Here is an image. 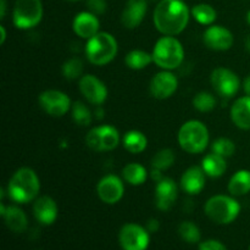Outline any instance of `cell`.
I'll return each mask as SVG.
<instances>
[{
  "label": "cell",
  "instance_id": "6da1fadb",
  "mask_svg": "<svg viewBox=\"0 0 250 250\" xmlns=\"http://www.w3.org/2000/svg\"><path fill=\"white\" fill-rule=\"evenodd\" d=\"M190 11L183 0H161L153 12L155 28L163 36H178L189 22Z\"/></svg>",
  "mask_w": 250,
  "mask_h": 250
},
{
  "label": "cell",
  "instance_id": "7a4b0ae2",
  "mask_svg": "<svg viewBox=\"0 0 250 250\" xmlns=\"http://www.w3.org/2000/svg\"><path fill=\"white\" fill-rule=\"evenodd\" d=\"M41 181L31 167H20L14 172L6 187L10 199L19 204L34 202L39 197Z\"/></svg>",
  "mask_w": 250,
  "mask_h": 250
},
{
  "label": "cell",
  "instance_id": "3957f363",
  "mask_svg": "<svg viewBox=\"0 0 250 250\" xmlns=\"http://www.w3.org/2000/svg\"><path fill=\"white\" fill-rule=\"evenodd\" d=\"M151 54L154 63L161 70H176L185 61V49L182 43L173 36H163L159 38Z\"/></svg>",
  "mask_w": 250,
  "mask_h": 250
},
{
  "label": "cell",
  "instance_id": "277c9868",
  "mask_svg": "<svg viewBox=\"0 0 250 250\" xmlns=\"http://www.w3.org/2000/svg\"><path fill=\"white\" fill-rule=\"evenodd\" d=\"M119 44L115 37L107 32H98L84 45V54L92 65L105 66L117 55Z\"/></svg>",
  "mask_w": 250,
  "mask_h": 250
},
{
  "label": "cell",
  "instance_id": "5b68a950",
  "mask_svg": "<svg viewBox=\"0 0 250 250\" xmlns=\"http://www.w3.org/2000/svg\"><path fill=\"white\" fill-rule=\"evenodd\" d=\"M177 141L186 153L200 154L209 146V129L204 122L199 120H189L181 126Z\"/></svg>",
  "mask_w": 250,
  "mask_h": 250
},
{
  "label": "cell",
  "instance_id": "8992f818",
  "mask_svg": "<svg viewBox=\"0 0 250 250\" xmlns=\"http://www.w3.org/2000/svg\"><path fill=\"white\" fill-rule=\"evenodd\" d=\"M241 204L233 195L217 194L209 198L204 205V212L209 220L217 225H229L241 214Z\"/></svg>",
  "mask_w": 250,
  "mask_h": 250
},
{
  "label": "cell",
  "instance_id": "52a82bcc",
  "mask_svg": "<svg viewBox=\"0 0 250 250\" xmlns=\"http://www.w3.org/2000/svg\"><path fill=\"white\" fill-rule=\"evenodd\" d=\"M42 0H16L12 9V23L19 29H31L43 19Z\"/></svg>",
  "mask_w": 250,
  "mask_h": 250
},
{
  "label": "cell",
  "instance_id": "ba28073f",
  "mask_svg": "<svg viewBox=\"0 0 250 250\" xmlns=\"http://www.w3.org/2000/svg\"><path fill=\"white\" fill-rule=\"evenodd\" d=\"M85 144L94 151H111L120 144V133L111 125L94 127L85 136Z\"/></svg>",
  "mask_w": 250,
  "mask_h": 250
},
{
  "label": "cell",
  "instance_id": "9c48e42d",
  "mask_svg": "<svg viewBox=\"0 0 250 250\" xmlns=\"http://www.w3.org/2000/svg\"><path fill=\"white\" fill-rule=\"evenodd\" d=\"M119 243L122 250H146L150 244V233L142 225L129 222L120 229Z\"/></svg>",
  "mask_w": 250,
  "mask_h": 250
},
{
  "label": "cell",
  "instance_id": "30bf717a",
  "mask_svg": "<svg viewBox=\"0 0 250 250\" xmlns=\"http://www.w3.org/2000/svg\"><path fill=\"white\" fill-rule=\"evenodd\" d=\"M210 83L221 98L231 99L238 93L242 83L238 75L227 67H216L210 75Z\"/></svg>",
  "mask_w": 250,
  "mask_h": 250
},
{
  "label": "cell",
  "instance_id": "8fae6325",
  "mask_svg": "<svg viewBox=\"0 0 250 250\" xmlns=\"http://www.w3.org/2000/svg\"><path fill=\"white\" fill-rule=\"evenodd\" d=\"M39 106L45 114L53 117H62L72 107L70 97L58 89L44 90L38 97Z\"/></svg>",
  "mask_w": 250,
  "mask_h": 250
},
{
  "label": "cell",
  "instance_id": "7c38bea8",
  "mask_svg": "<svg viewBox=\"0 0 250 250\" xmlns=\"http://www.w3.org/2000/svg\"><path fill=\"white\" fill-rule=\"evenodd\" d=\"M81 94L89 104L103 105L107 98V88L102 80L94 75H83L78 83Z\"/></svg>",
  "mask_w": 250,
  "mask_h": 250
},
{
  "label": "cell",
  "instance_id": "4fadbf2b",
  "mask_svg": "<svg viewBox=\"0 0 250 250\" xmlns=\"http://www.w3.org/2000/svg\"><path fill=\"white\" fill-rule=\"evenodd\" d=\"M178 88V78L171 71L163 70L154 75L149 84L151 97L158 100H165L172 97Z\"/></svg>",
  "mask_w": 250,
  "mask_h": 250
},
{
  "label": "cell",
  "instance_id": "5bb4252c",
  "mask_svg": "<svg viewBox=\"0 0 250 250\" xmlns=\"http://www.w3.org/2000/svg\"><path fill=\"white\" fill-rule=\"evenodd\" d=\"M97 194L105 204H117L125 194L124 181L115 175L104 176L97 185Z\"/></svg>",
  "mask_w": 250,
  "mask_h": 250
},
{
  "label": "cell",
  "instance_id": "9a60e30c",
  "mask_svg": "<svg viewBox=\"0 0 250 250\" xmlns=\"http://www.w3.org/2000/svg\"><path fill=\"white\" fill-rule=\"evenodd\" d=\"M204 44L215 51H226L232 48L234 43L233 33L229 28L219 24H211L203 34Z\"/></svg>",
  "mask_w": 250,
  "mask_h": 250
},
{
  "label": "cell",
  "instance_id": "2e32d148",
  "mask_svg": "<svg viewBox=\"0 0 250 250\" xmlns=\"http://www.w3.org/2000/svg\"><path fill=\"white\" fill-rule=\"evenodd\" d=\"M178 197V186L172 178L164 177L155 185V207L160 211L172 209Z\"/></svg>",
  "mask_w": 250,
  "mask_h": 250
},
{
  "label": "cell",
  "instance_id": "e0dca14e",
  "mask_svg": "<svg viewBox=\"0 0 250 250\" xmlns=\"http://www.w3.org/2000/svg\"><path fill=\"white\" fill-rule=\"evenodd\" d=\"M148 10L146 0H127L121 14V23L125 28L134 29L139 27Z\"/></svg>",
  "mask_w": 250,
  "mask_h": 250
},
{
  "label": "cell",
  "instance_id": "ac0fdd59",
  "mask_svg": "<svg viewBox=\"0 0 250 250\" xmlns=\"http://www.w3.org/2000/svg\"><path fill=\"white\" fill-rule=\"evenodd\" d=\"M33 215L41 225L50 226L58 219V204L49 195H41L33 203Z\"/></svg>",
  "mask_w": 250,
  "mask_h": 250
},
{
  "label": "cell",
  "instance_id": "d6986e66",
  "mask_svg": "<svg viewBox=\"0 0 250 250\" xmlns=\"http://www.w3.org/2000/svg\"><path fill=\"white\" fill-rule=\"evenodd\" d=\"M72 28L76 36L88 41L99 32L100 21L97 15L90 11H82L77 14L73 19Z\"/></svg>",
  "mask_w": 250,
  "mask_h": 250
},
{
  "label": "cell",
  "instance_id": "ffe728a7",
  "mask_svg": "<svg viewBox=\"0 0 250 250\" xmlns=\"http://www.w3.org/2000/svg\"><path fill=\"white\" fill-rule=\"evenodd\" d=\"M205 175L202 166H190L183 172L180 186L188 195H198L205 187Z\"/></svg>",
  "mask_w": 250,
  "mask_h": 250
},
{
  "label": "cell",
  "instance_id": "44dd1931",
  "mask_svg": "<svg viewBox=\"0 0 250 250\" xmlns=\"http://www.w3.org/2000/svg\"><path fill=\"white\" fill-rule=\"evenodd\" d=\"M229 116L237 128L250 131V95H243L232 104Z\"/></svg>",
  "mask_w": 250,
  "mask_h": 250
},
{
  "label": "cell",
  "instance_id": "7402d4cb",
  "mask_svg": "<svg viewBox=\"0 0 250 250\" xmlns=\"http://www.w3.org/2000/svg\"><path fill=\"white\" fill-rule=\"evenodd\" d=\"M1 216L7 229L15 233H23L28 229V219L26 212L16 205L7 207Z\"/></svg>",
  "mask_w": 250,
  "mask_h": 250
},
{
  "label": "cell",
  "instance_id": "603a6c76",
  "mask_svg": "<svg viewBox=\"0 0 250 250\" xmlns=\"http://www.w3.org/2000/svg\"><path fill=\"white\" fill-rule=\"evenodd\" d=\"M202 168L204 170L207 177L210 178H219L226 172L227 163L226 159L217 155L215 153H210L205 155L202 160Z\"/></svg>",
  "mask_w": 250,
  "mask_h": 250
},
{
  "label": "cell",
  "instance_id": "cb8c5ba5",
  "mask_svg": "<svg viewBox=\"0 0 250 250\" xmlns=\"http://www.w3.org/2000/svg\"><path fill=\"white\" fill-rule=\"evenodd\" d=\"M229 193L233 197H243L250 193V171L238 170L229 178L227 186Z\"/></svg>",
  "mask_w": 250,
  "mask_h": 250
},
{
  "label": "cell",
  "instance_id": "d4e9b609",
  "mask_svg": "<svg viewBox=\"0 0 250 250\" xmlns=\"http://www.w3.org/2000/svg\"><path fill=\"white\" fill-rule=\"evenodd\" d=\"M122 144H124L125 149L131 154H141L148 146V138L143 132L132 129V131L125 133L124 138H122Z\"/></svg>",
  "mask_w": 250,
  "mask_h": 250
},
{
  "label": "cell",
  "instance_id": "484cf974",
  "mask_svg": "<svg viewBox=\"0 0 250 250\" xmlns=\"http://www.w3.org/2000/svg\"><path fill=\"white\" fill-rule=\"evenodd\" d=\"M151 62H154L153 54L142 50V49H133L125 56L126 66L134 71L143 70V68L148 67Z\"/></svg>",
  "mask_w": 250,
  "mask_h": 250
},
{
  "label": "cell",
  "instance_id": "4316f807",
  "mask_svg": "<svg viewBox=\"0 0 250 250\" xmlns=\"http://www.w3.org/2000/svg\"><path fill=\"white\" fill-rule=\"evenodd\" d=\"M122 177L128 185L142 186L148 178V172L141 164L129 163L122 168Z\"/></svg>",
  "mask_w": 250,
  "mask_h": 250
},
{
  "label": "cell",
  "instance_id": "83f0119b",
  "mask_svg": "<svg viewBox=\"0 0 250 250\" xmlns=\"http://www.w3.org/2000/svg\"><path fill=\"white\" fill-rule=\"evenodd\" d=\"M190 15L194 17L198 23L204 24V26H211L217 19V12L215 7L207 2L194 5L190 10Z\"/></svg>",
  "mask_w": 250,
  "mask_h": 250
},
{
  "label": "cell",
  "instance_id": "f1b7e54d",
  "mask_svg": "<svg viewBox=\"0 0 250 250\" xmlns=\"http://www.w3.org/2000/svg\"><path fill=\"white\" fill-rule=\"evenodd\" d=\"M178 236L183 242L188 244H197L202 239V232L198 225L192 221H182L178 225Z\"/></svg>",
  "mask_w": 250,
  "mask_h": 250
},
{
  "label": "cell",
  "instance_id": "f546056e",
  "mask_svg": "<svg viewBox=\"0 0 250 250\" xmlns=\"http://www.w3.org/2000/svg\"><path fill=\"white\" fill-rule=\"evenodd\" d=\"M71 114H72L73 121H75V124L78 125V126L88 127L92 124L93 112L90 111L89 107H88L83 102L72 103Z\"/></svg>",
  "mask_w": 250,
  "mask_h": 250
},
{
  "label": "cell",
  "instance_id": "4dcf8cb0",
  "mask_svg": "<svg viewBox=\"0 0 250 250\" xmlns=\"http://www.w3.org/2000/svg\"><path fill=\"white\" fill-rule=\"evenodd\" d=\"M83 70H84V63H83L82 59L77 58V56L66 60L61 67L63 77L68 81L80 80L83 76Z\"/></svg>",
  "mask_w": 250,
  "mask_h": 250
},
{
  "label": "cell",
  "instance_id": "1f68e13d",
  "mask_svg": "<svg viewBox=\"0 0 250 250\" xmlns=\"http://www.w3.org/2000/svg\"><path fill=\"white\" fill-rule=\"evenodd\" d=\"M175 160V151L170 148H164L153 156V159H151V167L160 171L168 170L173 165Z\"/></svg>",
  "mask_w": 250,
  "mask_h": 250
},
{
  "label": "cell",
  "instance_id": "d6a6232c",
  "mask_svg": "<svg viewBox=\"0 0 250 250\" xmlns=\"http://www.w3.org/2000/svg\"><path fill=\"white\" fill-rule=\"evenodd\" d=\"M192 104L195 110L199 112H210L216 107L217 100L214 97V94L210 92H203L197 93L192 100Z\"/></svg>",
  "mask_w": 250,
  "mask_h": 250
},
{
  "label": "cell",
  "instance_id": "836d02e7",
  "mask_svg": "<svg viewBox=\"0 0 250 250\" xmlns=\"http://www.w3.org/2000/svg\"><path fill=\"white\" fill-rule=\"evenodd\" d=\"M211 150L212 153L217 154L225 159L231 158L236 153V144L232 139L226 138V137H220L216 141L212 142Z\"/></svg>",
  "mask_w": 250,
  "mask_h": 250
},
{
  "label": "cell",
  "instance_id": "e575fe53",
  "mask_svg": "<svg viewBox=\"0 0 250 250\" xmlns=\"http://www.w3.org/2000/svg\"><path fill=\"white\" fill-rule=\"evenodd\" d=\"M88 11H90L94 15H103L107 10L106 0H85Z\"/></svg>",
  "mask_w": 250,
  "mask_h": 250
},
{
  "label": "cell",
  "instance_id": "d590c367",
  "mask_svg": "<svg viewBox=\"0 0 250 250\" xmlns=\"http://www.w3.org/2000/svg\"><path fill=\"white\" fill-rule=\"evenodd\" d=\"M198 250H227L226 246L216 239H207L199 244Z\"/></svg>",
  "mask_w": 250,
  "mask_h": 250
},
{
  "label": "cell",
  "instance_id": "8d00e7d4",
  "mask_svg": "<svg viewBox=\"0 0 250 250\" xmlns=\"http://www.w3.org/2000/svg\"><path fill=\"white\" fill-rule=\"evenodd\" d=\"M146 229H148L150 234L155 233V232H158L159 229H160V222H159V220L156 219H149L146 225Z\"/></svg>",
  "mask_w": 250,
  "mask_h": 250
},
{
  "label": "cell",
  "instance_id": "74e56055",
  "mask_svg": "<svg viewBox=\"0 0 250 250\" xmlns=\"http://www.w3.org/2000/svg\"><path fill=\"white\" fill-rule=\"evenodd\" d=\"M150 177L153 178L154 182H159V181H161L164 178V175H163V171L160 170H156V168H153L150 172Z\"/></svg>",
  "mask_w": 250,
  "mask_h": 250
},
{
  "label": "cell",
  "instance_id": "f35d334b",
  "mask_svg": "<svg viewBox=\"0 0 250 250\" xmlns=\"http://www.w3.org/2000/svg\"><path fill=\"white\" fill-rule=\"evenodd\" d=\"M242 87H243V90L244 93H246V95H250V73L246 78H244L243 83H242Z\"/></svg>",
  "mask_w": 250,
  "mask_h": 250
},
{
  "label": "cell",
  "instance_id": "ab89813d",
  "mask_svg": "<svg viewBox=\"0 0 250 250\" xmlns=\"http://www.w3.org/2000/svg\"><path fill=\"white\" fill-rule=\"evenodd\" d=\"M93 115H94V117L97 120L104 119V109L102 107V105H98V106L95 107V111Z\"/></svg>",
  "mask_w": 250,
  "mask_h": 250
},
{
  "label": "cell",
  "instance_id": "60d3db41",
  "mask_svg": "<svg viewBox=\"0 0 250 250\" xmlns=\"http://www.w3.org/2000/svg\"><path fill=\"white\" fill-rule=\"evenodd\" d=\"M6 15V0H0V19L4 20Z\"/></svg>",
  "mask_w": 250,
  "mask_h": 250
},
{
  "label": "cell",
  "instance_id": "b9f144b4",
  "mask_svg": "<svg viewBox=\"0 0 250 250\" xmlns=\"http://www.w3.org/2000/svg\"><path fill=\"white\" fill-rule=\"evenodd\" d=\"M183 207H185L186 212H188V214H190V212H192V210H193V208H194V204H193L192 200L188 199L187 202H185V205H183Z\"/></svg>",
  "mask_w": 250,
  "mask_h": 250
},
{
  "label": "cell",
  "instance_id": "7bdbcfd3",
  "mask_svg": "<svg viewBox=\"0 0 250 250\" xmlns=\"http://www.w3.org/2000/svg\"><path fill=\"white\" fill-rule=\"evenodd\" d=\"M0 33H1V37H0V44H4L5 41H6V31H5L4 26H0Z\"/></svg>",
  "mask_w": 250,
  "mask_h": 250
},
{
  "label": "cell",
  "instance_id": "ee69618b",
  "mask_svg": "<svg viewBox=\"0 0 250 250\" xmlns=\"http://www.w3.org/2000/svg\"><path fill=\"white\" fill-rule=\"evenodd\" d=\"M244 45H246L247 51H248V53L250 54V34H249V36H247L246 41H244Z\"/></svg>",
  "mask_w": 250,
  "mask_h": 250
},
{
  "label": "cell",
  "instance_id": "f6af8a7d",
  "mask_svg": "<svg viewBox=\"0 0 250 250\" xmlns=\"http://www.w3.org/2000/svg\"><path fill=\"white\" fill-rule=\"evenodd\" d=\"M247 22H248V24L250 26V10L247 12Z\"/></svg>",
  "mask_w": 250,
  "mask_h": 250
},
{
  "label": "cell",
  "instance_id": "bcb514c9",
  "mask_svg": "<svg viewBox=\"0 0 250 250\" xmlns=\"http://www.w3.org/2000/svg\"><path fill=\"white\" fill-rule=\"evenodd\" d=\"M67 1H80V0H67Z\"/></svg>",
  "mask_w": 250,
  "mask_h": 250
},
{
  "label": "cell",
  "instance_id": "7dc6e473",
  "mask_svg": "<svg viewBox=\"0 0 250 250\" xmlns=\"http://www.w3.org/2000/svg\"><path fill=\"white\" fill-rule=\"evenodd\" d=\"M151 1H156V2H159V1H161V0H151Z\"/></svg>",
  "mask_w": 250,
  "mask_h": 250
},
{
  "label": "cell",
  "instance_id": "c3c4849f",
  "mask_svg": "<svg viewBox=\"0 0 250 250\" xmlns=\"http://www.w3.org/2000/svg\"><path fill=\"white\" fill-rule=\"evenodd\" d=\"M248 250H250V244H249V247H248Z\"/></svg>",
  "mask_w": 250,
  "mask_h": 250
}]
</instances>
